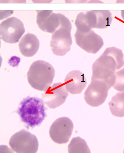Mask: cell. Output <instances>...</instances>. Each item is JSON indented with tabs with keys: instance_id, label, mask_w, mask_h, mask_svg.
Segmentation results:
<instances>
[{
	"instance_id": "1",
	"label": "cell",
	"mask_w": 124,
	"mask_h": 153,
	"mask_svg": "<svg viewBox=\"0 0 124 153\" xmlns=\"http://www.w3.org/2000/svg\"><path fill=\"white\" fill-rule=\"evenodd\" d=\"M44 102L42 99L28 96L19 103L16 113L27 129L39 126L46 117Z\"/></svg>"
},
{
	"instance_id": "2",
	"label": "cell",
	"mask_w": 124,
	"mask_h": 153,
	"mask_svg": "<svg viewBox=\"0 0 124 153\" xmlns=\"http://www.w3.org/2000/svg\"><path fill=\"white\" fill-rule=\"evenodd\" d=\"M27 76L28 82L32 88L45 92L53 83L55 70L49 63L38 60L32 64Z\"/></svg>"
},
{
	"instance_id": "3",
	"label": "cell",
	"mask_w": 124,
	"mask_h": 153,
	"mask_svg": "<svg viewBox=\"0 0 124 153\" xmlns=\"http://www.w3.org/2000/svg\"><path fill=\"white\" fill-rule=\"evenodd\" d=\"M71 30L70 21L62 14L60 26L53 33L50 42V46L54 54L63 56L70 50L72 44Z\"/></svg>"
},
{
	"instance_id": "4",
	"label": "cell",
	"mask_w": 124,
	"mask_h": 153,
	"mask_svg": "<svg viewBox=\"0 0 124 153\" xmlns=\"http://www.w3.org/2000/svg\"><path fill=\"white\" fill-rule=\"evenodd\" d=\"M9 145L17 153H35L39 148L37 137L26 130L15 133L9 140Z\"/></svg>"
},
{
	"instance_id": "5",
	"label": "cell",
	"mask_w": 124,
	"mask_h": 153,
	"mask_svg": "<svg viewBox=\"0 0 124 153\" xmlns=\"http://www.w3.org/2000/svg\"><path fill=\"white\" fill-rule=\"evenodd\" d=\"M111 87L102 80L91 79L84 94V98L87 103L93 107H97L105 102L109 90Z\"/></svg>"
},
{
	"instance_id": "6",
	"label": "cell",
	"mask_w": 124,
	"mask_h": 153,
	"mask_svg": "<svg viewBox=\"0 0 124 153\" xmlns=\"http://www.w3.org/2000/svg\"><path fill=\"white\" fill-rule=\"evenodd\" d=\"M25 32L23 24L15 17L7 19L0 25L1 39L7 43L18 42Z\"/></svg>"
},
{
	"instance_id": "7",
	"label": "cell",
	"mask_w": 124,
	"mask_h": 153,
	"mask_svg": "<svg viewBox=\"0 0 124 153\" xmlns=\"http://www.w3.org/2000/svg\"><path fill=\"white\" fill-rule=\"evenodd\" d=\"M73 129V123L71 119L67 117H60L50 126L49 136L55 143L66 144L70 138Z\"/></svg>"
},
{
	"instance_id": "8",
	"label": "cell",
	"mask_w": 124,
	"mask_h": 153,
	"mask_svg": "<svg viewBox=\"0 0 124 153\" xmlns=\"http://www.w3.org/2000/svg\"><path fill=\"white\" fill-rule=\"evenodd\" d=\"M94 63L113 72L124 65V55L122 50L117 48H108Z\"/></svg>"
},
{
	"instance_id": "9",
	"label": "cell",
	"mask_w": 124,
	"mask_h": 153,
	"mask_svg": "<svg viewBox=\"0 0 124 153\" xmlns=\"http://www.w3.org/2000/svg\"><path fill=\"white\" fill-rule=\"evenodd\" d=\"M75 38L77 45L81 49L90 53H96L104 45L102 37L92 30L87 32L77 30Z\"/></svg>"
},
{
	"instance_id": "10",
	"label": "cell",
	"mask_w": 124,
	"mask_h": 153,
	"mask_svg": "<svg viewBox=\"0 0 124 153\" xmlns=\"http://www.w3.org/2000/svg\"><path fill=\"white\" fill-rule=\"evenodd\" d=\"M68 96L64 84L60 82L53 84L44 92L42 94V100L48 107L54 109L64 103Z\"/></svg>"
},
{
	"instance_id": "11",
	"label": "cell",
	"mask_w": 124,
	"mask_h": 153,
	"mask_svg": "<svg viewBox=\"0 0 124 153\" xmlns=\"http://www.w3.org/2000/svg\"><path fill=\"white\" fill-rule=\"evenodd\" d=\"M37 23L43 31L54 33L61 24V14L53 13L51 10H36Z\"/></svg>"
},
{
	"instance_id": "12",
	"label": "cell",
	"mask_w": 124,
	"mask_h": 153,
	"mask_svg": "<svg viewBox=\"0 0 124 153\" xmlns=\"http://www.w3.org/2000/svg\"><path fill=\"white\" fill-rule=\"evenodd\" d=\"M64 85L71 94H80L84 91L87 84L86 78L84 73L78 70L69 72L64 80Z\"/></svg>"
},
{
	"instance_id": "13",
	"label": "cell",
	"mask_w": 124,
	"mask_h": 153,
	"mask_svg": "<svg viewBox=\"0 0 124 153\" xmlns=\"http://www.w3.org/2000/svg\"><path fill=\"white\" fill-rule=\"evenodd\" d=\"M19 47L20 53L24 56L31 57L38 52L40 47V42L35 35L28 33L25 35L20 40Z\"/></svg>"
},
{
	"instance_id": "14",
	"label": "cell",
	"mask_w": 124,
	"mask_h": 153,
	"mask_svg": "<svg viewBox=\"0 0 124 153\" xmlns=\"http://www.w3.org/2000/svg\"><path fill=\"white\" fill-rule=\"evenodd\" d=\"M110 110L113 116L117 117H124V92L117 93L109 102Z\"/></svg>"
},
{
	"instance_id": "15",
	"label": "cell",
	"mask_w": 124,
	"mask_h": 153,
	"mask_svg": "<svg viewBox=\"0 0 124 153\" xmlns=\"http://www.w3.org/2000/svg\"><path fill=\"white\" fill-rule=\"evenodd\" d=\"M96 17V27L102 29L110 26L112 21V15L109 10H94Z\"/></svg>"
},
{
	"instance_id": "16",
	"label": "cell",
	"mask_w": 124,
	"mask_h": 153,
	"mask_svg": "<svg viewBox=\"0 0 124 153\" xmlns=\"http://www.w3.org/2000/svg\"><path fill=\"white\" fill-rule=\"evenodd\" d=\"M69 153H90V150L85 140L79 137L72 139L68 146Z\"/></svg>"
},
{
	"instance_id": "17",
	"label": "cell",
	"mask_w": 124,
	"mask_h": 153,
	"mask_svg": "<svg viewBox=\"0 0 124 153\" xmlns=\"http://www.w3.org/2000/svg\"><path fill=\"white\" fill-rule=\"evenodd\" d=\"M116 81L113 88L120 92H124V68L116 71Z\"/></svg>"
},
{
	"instance_id": "18",
	"label": "cell",
	"mask_w": 124,
	"mask_h": 153,
	"mask_svg": "<svg viewBox=\"0 0 124 153\" xmlns=\"http://www.w3.org/2000/svg\"><path fill=\"white\" fill-rule=\"evenodd\" d=\"M1 3H26V0H0Z\"/></svg>"
},
{
	"instance_id": "19",
	"label": "cell",
	"mask_w": 124,
	"mask_h": 153,
	"mask_svg": "<svg viewBox=\"0 0 124 153\" xmlns=\"http://www.w3.org/2000/svg\"><path fill=\"white\" fill-rule=\"evenodd\" d=\"M87 0H65L66 3H85Z\"/></svg>"
},
{
	"instance_id": "20",
	"label": "cell",
	"mask_w": 124,
	"mask_h": 153,
	"mask_svg": "<svg viewBox=\"0 0 124 153\" xmlns=\"http://www.w3.org/2000/svg\"><path fill=\"white\" fill-rule=\"evenodd\" d=\"M34 3H51L53 0H32Z\"/></svg>"
},
{
	"instance_id": "21",
	"label": "cell",
	"mask_w": 124,
	"mask_h": 153,
	"mask_svg": "<svg viewBox=\"0 0 124 153\" xmlns=\"http://www.w3.org/2000/svg\"><path fill=\"white\" fill-rule=\"evenodd\" d=\"M89 2H92V3H95V2H96V3H102V2L100 1L99 0H91Z\"/></svg>"
},
{
	"instance_id": "22",
	"label": "cell",
	"mask_w": 124,
	"mask_h": 153,
	"mask_svg": "<svg viewBox=\"0 0 124 153\" xmlns=\"http://www.w3.org/2000/svg\"><path fill=\"white\" fill-rule=\"evenodd\" d=\"M121 17H122V19H123V21H124V10H121Z\"/></svg>"
},
{
	"instance_id": "23",
	"label": "cell",
	"mask_w": 124,
	"mask_h": 153,
	"mask_svg": "<svg viewBox=\"0 0 124 153\" xmlns=\"http://www.w3.org/2000/svg\"><path fill=\"white\" fill-rule=\"evenodd\" d=\"M117 3H124V0H117Z\"/></svg>"
},
{
	"instance_id": "24",
	"label": "cell",
	"mask_w": 124,
	"mask_h": 153,
	"mask_svg": "<svg viewBox=\"0 0 124 153\" xmlns=\"http://www.w3.org/2000/svg\"></svg>"
}]
</instances>
